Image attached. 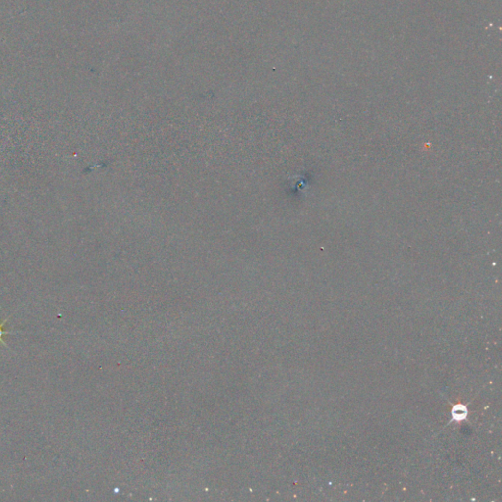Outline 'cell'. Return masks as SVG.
I'll use <instances>...</instances> for the list:
<instances>
[{
	"label": "cell",
	"instance_id": "cell-1",
	"mask_svg": "<svg viewBox=\"0 0 502 502\" xmlns=\"http://www.w3.org/2000/svg\"><path fill=\"white\" fill-rule=\"evenodd\" d=\"M8 321V318H6L3 322L0 323V342H1L5 347H8V345L6 344V342L3 340V335H15L17 334L18 332H8V331H5L4 329V325L6 324V322Z\"/></svg>",
	"mask_w": 502,
	"mask_h": 502
},
{
	"label": "cell",
	"instance_id": "cell-2",
	"mask_svg": "<svg viewBox=\"0 0 502 502\" xmlns=\"http://www.w3.org/2000/svg\"><path fill=\"white\" fill-rule=\"evenodd\" d=\"M453 414H454V417L457 418V419H462L465 417L466 415V409L464 407H456L454 410H453Z\"/></svg>",
	"mask_w": 502,
	"mask_h": 502
}]
</instances>
